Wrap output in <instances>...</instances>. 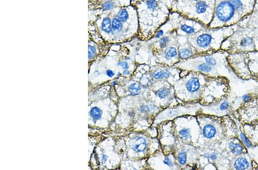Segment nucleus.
Returning a JSON list of instances; mask_svg holds the SVG:
<instances>
[{
    "instance_id": "nucleus-1",
    "label": "nucleus",
    "mask_w": 258,
    "mask_h": 170,
    "mask_svg": "<svg viewBox=\"0 0 258 170\" xmlns=\"http://www.w3.org/2000/svg\"><path fill=\"white\" fill-rule=\"evenodd\" d=\"M240 21L228 0H216L213 18L208 28H217L237 24Z\"/></svg>"
},
{
    "instance_id": "nucleus-2",
    "label": "nucleus",
    "mask_w": 258,
    "mask_h": 170,
    "mask_svg": "<svg viewBox=\"0 0 258 170\" xmlns=\"http://www.w3.org/2000/svg\"><path fill=\"white\" fill-rule=\"evenodd\" d=\"M215 2L216 0H200L195 3V15H197L199 18H204L205 26L206 24L205 20H206L207 18H209L211 21L212 20L215 7ZM206 21L209 25L208 21L206 20Z\"/></svg>"
},
{
    "instance_id": "nucleus-3",
    "label": "nucleus",
    "mask_w": 258,
    "mask_h": 170,
    "mask_svg": "<svg viewBox=\"0 0 258 170\" xmlns=\"http://www.w3.org/2000/svg\"><path fill=\"white\" fill-rule=\"evenodd\" d=\"M234 6L237 15L241 20L250 15L255 8L256 0H228Z\"/></svg>"
},
{
    "instance_id": "nucleus-4",
    "label": "nucleus",
    "mask_w": 258,
    "mask_h": 170,
    "mask_svg": "<svg viewBox=\"0 0 258 170\" xmlns=\"http://www.w3.org/2000/svg\"><path fill=\"white\" fill-rule=\"evenodd\" d=\"M147 148V142L146 140L143 137H137L134 139L133 144L132 145L133 150L137 152L141 153L143 152Z\"/></svg>"
},
{
    "instance_id": "nucleus-5",
    "label": "nucleus",
    "mask_w": 258,
    "mask_h": 170,
    "mask_svg": "<svg viewBox=\"0 0 258 170\" xmlns=\"http://www.w3.org/2000/svg\"><path fill=\"white\" fill-rule=\"evenodd\" d=\"M200 87L199 80L197 77H192L186 84L187 90L191 93L196 92Z\"/></svg>"
},
{
    "instance_id": "nucleus-6",
    "label": "nucleus",
    "mask_w": 258,
    "mask_h": 170,
    "mask_svg": "<svg viewBox=\"0 0 258 170\" xmlns=\"http://www.w3.org/2000/svg\"><path fill=\"white\" fill-rule=\"evenodd\" d=\"M253 44H254V37L253 36H251L250 35H247L246 34V35L243 36L241 38L239 42V46L242 48H247L251 47L253 46Z\"/></svg>"
},
{
    "instance_id": "nucleus-7",
    "label": "nucleus",
    "mask_w": 258,
    "mask_h": 170,
    "mask_svg": "<svg viewBox=\"0 0 258 170\" xmlns=\"http://www.w3.org/2000/svg\"><path fill=\"white\" fill-rule=\"evenodd\" d=\"M101 29L103 32L107 34H110L113 32L112 20L109 17L103 18L101 23Z\"/></svg>"
},
{
    "instance_id": "nucleus-8",
    "label": "nucleus",
    "mask_w": 258,
    "mask_h": 170,
    "mask_svg": "<svg viewBox=\"0 0 258 170\" xmlns=\"http://www.w3.org/2000/svg\"><path fill=\"white\" fill-rule=\"evenodd\" d=\"M202 134L206 139H212L216 134V129L211 124H207L202 129Z\"/></svg>"
},
{
    "instance_id": "nucleus-9",
    "label": "nucleus",
    "mask_w": 258,
    "mask_h": 170,
    "mask_svg": "<svg viewBox=\"0 0 258 170\" xmlns=\"http://www.w3.org/2000/svg\"><path fill=\"white\" fill-rule=\"evenodd\" d=\"M249 167L247 159L244 157H240L235 161L234 168L236 170H244Z\"/></svg>"
},
{
    "instance_id": "nucleus-10",
    "label": "nucleus",
    "mask_w": 258,
    "mask_h": 170,
    "mask_svg": "<svg viewBox=\"0 0 258 170\" xmlns=\"http://www.w3.org/2000/svg\"><path fill=\"white\" fill-rule=\"evenodd\" d=\"M112 32L113 33H118L120 32H122L124 28V23L119 20L118 18L115 17L112 20Z\"/></svg>"
},
{
    "instance_id": "nucleus-11",
    "label": "nucleus",
    "mask_w": 258,
    "mask_h": 170,
    "mask_svg": "<svg viewBox=\"0 0 258 170\" xmlns=\"http://www.w3.org/2000/svg\"><path fill=\"white\" fill-rule=\"evenodd\" d=\"M115 17L118 18L119 20L121 21L122 22L125 23L129 20L130 18V14L128 10L126 8H123L119 10L117 13L115 15Z\"/></svg>"
},
{
    "instance_id": "nucleus-12",
    "label": "nucleus",
    "mask_w": 258,
    "mask_h": 170,
    "mask_svg": "<svg viewBox=\"0 0 258 170\" xmlns=\"http://www.w3.org/2000/svg\"><path fill=\"white\" fill-rule=\"evenodd\" d=\"M90 116L93 118V122L95 123L98 120L101 118L102 116V111L99 107H94L91 109L90 111Z\"/></svg>"
},
{
    "instance_id": "nucleus-13",
    "label": "nucleus",
    "mask_w": 258,
    "mask_h": 170,
    "mask_svg": "<svg viewBox=\"0 0 258 170\" xmlns=\"http://www.w3.org/2000/svg\"><path fill=\"white\" fill-rule=\"evenodd\" d=\"M229 148L231 152L235 155H240L243 152V147L240 144L230 142L229 144Z\"/></svg>"
},
{
    "instance_id": "nucleus-14",
    "label": "nucleus",
    "mask_w": 258,
    "mask_h": 170,
    "mask_svg": "<svg viewBox=\"0 0 258 170\" xmlns=\"http://www.w3.org/2000/svg\"><path fill=\"white\" fill-rule=\"evenodd\" d=\"M141 90V87L138 82H133L130 85L128 88V91L130 95L137 96L138 95Z\"/></svg>"
},
{
    "instance_id": "nucleus-15",
    "label": "nucleus",
    "mask_w": 258,
    "mask_h": 170,
    "mask_svg": "<svg viewBox=\"0 0 258 170\" xmlns=\"http://www.w3.org/2000/svg\"><path fill=\"white\" fill-rule=\"evenodd\" d=\"M178 55V52L175 46H169L166 49L164 52V57L167 60H170L175 57Z\"/></svg>"
},
{
    "instance_id": "nucleus-16",
    "label": "nucleus",
    "mask_w": 258,
    "mask_h": 170,
    "mask_svg": "<svg viewBox=\"0 0 258 170\" xmlns=\"http://www.w3.org/2000/svg\"><path fill=\"white\" fill-rule=\"evenodd\" d=\"M170 75V72L166 69L165 71L162 70H157L153 73V77L156 80H161L164 78H168Z\"/></svg>"
},
{
    "instance_id": "nucleus-17",
    "label": "nucleus",
    "mask_w": 258,
    "mask_h": 170,
    "mask_svg": "<svg viewBox=\"0 0 258 170\" xmlns=\"http://www.w3.org/2000/svg\"><path fill=\"white\" fill-rule=\"evenodd\" d=\"M182 108H178L176 109H170L167 111L165 113L166 115V117L164 118H173L175 116H177L178 115H180L181 113H184L182 112L183 110H184V109H182Z\"/></svg>"
},
{
    "instance_id": "nucleus-18",
    "label": "nucleus",
    "mask_w": 258,
    "mask_h": 170,
    "mask_svg": "<svg viewBox=\"0 0 258 170\" xmlns=\"http://www.w3.org/2000/svg\"><path fill=\"white\" fill-rule=\"evenodd\" d=\"M170 40L171 39L169 36L165 35L161 37L158 41V45L160 46V48L161 49L166 48L170 43Z\"/></svg>"
},
{
    "instance_id": "nucleus-19",
    "label": "nucleus",
    "mask_w": 258,
    "mask_h": 170,
    "mask_svg": "<svg viewBox=\"0 0 258 170\" xmlns=\"http://www.w3.org/2000/svg\"><path fill=\"white\" fill-rule=\"evenodd\" d=\"M193 52L188 48H183L179 51L178 55L181 58L185 59L189 58L193 55Z\"/></svg>"
},
{
    "instance_id": "nucleus-20",
    "label": "nucleus",
    "mask_w": 258,
    "mask_h": 170,
    "mask_svg": "<svg viewBox=\"0 0 258 170\" xmlns=\"http://www.w3.org/2000/svg\"><path fill=\"white\" fill-rule=\"evenodd\" d=\"M115 6V2L112 0H107L103 2L102 5V8L103 11H109L113 9Z\"/></svg>"
},
{
    "instance_id": "nucleus-21",
    "label": "nucleus",
    "mask_w": 258,
    "mask_h": 170,
    "mask_svg": "<svg viewBox=\"0 0 258 170\" xmlns=\"http://www.w3.org/2000/svg\"><path fill=\"white\" fill-rule=\"evenodd\" d=\"M170 91L169 89L167 88H160L157 91V95L158 98H166L169 94H170Z\"/></svg>"
},
{
    "instance_id": "nucleus-22",
    "label": "nucleus",
    "mask_w": 258,
    "mask_h": 170,
    "mask_svg": "<svg viewBox=\"0 0 258 170\" xmlns=\"http://www.w3.org/2000/svg\"><path fill=\"white\" fill-rule=\"evenodd\" d=\"M179 135L181 138L184 140H186L191 138V134L190 129L188 128H183L181 129L179 132Z\"/></svg>"
},
{
    "instance_id": "nucleus-23",
    "label": "nucleus",
    "mask_w": 258,
    "mask_h": 170,
    "mask_svg": "<svg viewBox=\"0 0 258 170\" xmlns=\"http://www.w3.org/2000/svg\"><path fill=\"white\" fill-rule=\"evenodd\" d=\"M198 70L205 73H209L212 70V67L206 63H201L197 67Z\"/></svg>"
},
{
    "instance_id": "nucleus-24",
    "label": "nucleus",
    "mask_w": 258,
    "mask_h": 170,
    "mask_svg": "<svg viewBox=\"0 0 258 170\" xmlns=\"http://www.w3.org/2000/svg\"><path fill=\"white\" fill-rule=\"evenodd\" d=\"M187 160V155L185 152L182 151L178 155L177 160L178 163L181 165H185Z\"/></svg>"
},
{
    "instance_id": "nucleus-25",
    "label": "nucleus",
    "mask_w": 258,
    "mask_h": 170,
    "mask_svg": "<svg viewBox=\"0 0 258 170\" xmlns=\"http://www.w3.org/2000/svg\"><path fill=\"white\" fill-rule=\"evenodd\" d=\"M97 53V49L93 45H89L88 46V60H91L95 56Z\"/></svg>"
},
{
    "instance_id": "nucleus-26",
    "label": "nucleus",
    "mask_w": 258,
    "mask_h": 170,
    "mask_svg": "<svg viewBox=\"0 0 258 170\" xmlns=\"http://www.w3.org/2000/svg\"><path fill=\"white\" fill-rule=\"evenodd\" d=\"M204 59H205V61L206 62V64H209V65H211L212 67H214V66L216 65V60L215 57H213L212 56L206 55L204 57Z\"/></svg>"
},
{
    "instance_id": "nucleus-27",
    "label": "nucleus",
    "mask_w": 258,
    "mask_h": 170,
    "mask_svg": "<svg viewBox=\"0 0 258 170\" xmlns=\"http://www.w3.org/2000/svg\"><path fill=\"white\" fill-rule=\"evenodd\" d=\"M155 107L154 105H144L141 107L140 111L142 113H148L154 109Z\"/></svg>"
},
{
    "instance_id": "nucleus-28",
    "label": "nucleus",
    "mask_w": 258,
    "mask_h": 170,
    "mask_svg": "<svg viewBox=\"0 0 258 170\" xmlns=\"http://www.w3.org/2000/svg\"><path fill=\"white\" fill-rule=\"evenodd\" d=\"M240 138L242 140L243 143L245 144L248 148H251L253 147V144L251 142V141L248 139V138L246 137V136L244 134L241 133L240 134Z\"/></svg>"
},
{
    "instance_id": "nucleus-29",
    "label": "nucleus",
    "mask_w": 258,
    "mask_h": 170,
    "mask_svg": "<svg viewBox=\"0 0 258 170\" xmlns=\"http://www.w3.org/2000/svg\"><path fill=\"white\" fill-rule=\"evenodd\" d=\"M164 32H165V31L163 29L158 28L157 32L155 33V38H160L162 36H164Z\"/></svg>"
},
{
    "instance_id": "nucleus-30",
    "label": "nucleus",
    "mask_w": 258,
    "mask_h": 170,
    "mask_svg": "<svg viewBox=\"0 0 258 170\" xmlns=\"http://www.w3.org/2000/svg\"><path fill=\"white\" fill-rule=\"evenodd\" d=\"M205 156L207 158L211 160L212 161H215V160H216L217 159V155L215 153H211V154L208 153V154H205Z\"/></svg>"
},
{
    "instance_id": "nucleus-31",
    "label": "nucleus",
    "mask_w": 258,
    "mask_h": 170,
    "mask_svg": "<svg viewBox=\"0 0 258 170\" xmlns=\"http://www.w3.org/2000/svg\"><path fill=\"white\" fill-rule=\"evenodd\" d=\"M117 65L118 66L122 67L124 70L128 69L129 68V64L126 62H118Z\"/></svg>"
},
{
    "instance_id": "nucleus-32",
    "label": "nucleus",
    "mask_w": 258,
    "mask_h": 170,
    "mask_svg": "<svg viewBox=\"0 0 258 170\" xmlns=\"http://www.w3.org/2000/svg\"><path fill=\"white\" fill-rule=\"evenodd\" d=\"M229 108V103L227 101H224L220 105V109L222 111H226Z\"/></svg>"
},
{
    "instance_id": "nucleus-33",
    "label": "nucleus",
    "mask_w": 258,
    "mask_h": 170,
    "mask_svg": "<svg viewBox=\"0 0 258 170\" xmlns=\"http://www.w3.org/2000/svg\"><path fill=\"white\" fill-rule=\"evenodd\" d=\"M164 163L165 165H167L168 166H169L170 167H173V162L168 157H166L165 158V160H164Z\"/></svg>"
},
{
    "instance_id": "nucleus-34",
    "label": "nucleus",
    "mask_w": 258,
    "mask_h": 170,
    "mask_svg": "<svg viewBox=\"0 0 258 170\" xmlns=\"http://www.w3.org/2000/svg\"><path fill=\"white\" fill-rule=\"evenodd\" d=\"M106 74L109 77H114V75H115V73L112 70H111V69H107L106 71Z\"/></svg>"
},
{
    "instance_id": "nucleus-35",
    "label": "nucleus",
    "mask_w": 258,
    "mask_h": 170,
    "mask_svg": "<svg viewBox=\"0 0 258 170\" xmlns=\"http://www.w3.org/2000/svg\"><path fill=\"white\" fill-rule=\"evenodd\" d=\"M251 99V96L248 94H246L243 96L242 100L244 102H248Z\"/></svg>"
},
{
    "instance_id": "nucleus-36",
    "label": "nucleus",
    "mask_w": 258,
    "mask_h": 170,
    "mask_svg": "<svg viewBox=\"0 0 258 170\" xmlns=\"http://www.w3.org/2000/svg\"><path fill=\"white\" fill-rule=\"evenodd\" d=\"M107 159H108L107 156L106 155L103 154L101 156V157H100V161H101V162L102 163H106L107 162Z\"/></svg>"
},
{
    "instance_id": "nucleus-37",
    "label": "nucleus",
    "mask_w": 258,
    "mask_h": 170,
    "mask_svg": "<svg viewBox=\"0 0 258 170\" xmlns=\"http://www.w3.org/2000/svg\"><path fill=\"white\" fill-rule=\"evenodd\" d=\"M130 74V72L128 69H125V70H124V72H123V75H125V76H128Z\"/></svg>"
},
{
    "instance_id": "nucleus-38",
    "label": "nucleus",
    "mask_w": 258,
    "mask_h": 170,
    "mask_svg": "<svg viewBox=\"0 0 258 170\" xmlns=\"http://www.w3.org/2000/svg\"><path fill=\"white\" fill-rule=\"evenodd\" d=\"M191 2H194V3H195V2H198V1H200V0H189Z\"/></svg>"
},
{
    "instance_id": "nucleus-39",
    "label": "nucleus",
    "mask_w": 258,
    "mask_h": 170,
    "mask_svg": "<svg viewBox=\"0 0 258 170\" xmlns=\"http://www.w3.org/2000/svg\"><path fill=\"white\" fill-rule=\"evenodd\" d=\"M255 32H256V33H257V36H258V31H255Z\"/></svg>"
}]
</instances>
